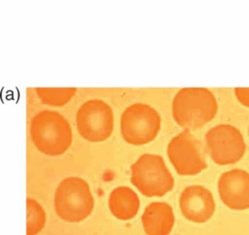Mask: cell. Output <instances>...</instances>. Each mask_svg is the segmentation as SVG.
<instances>
[{
    "label": "cell",
    "instance_id": "obj_1",
    "mask_svg": "<svg viewBox=\"0 0 249 235\" xmlns=\"http://www.w3.org/2000/svg\"><path fill=\"white\" fill-rule=\"evenodd\" d=\"M218 104L214 94L203 87L180 89L172 101V116L186 130H196L216 116Z\"/></svg>",
    "mask_w": 249,
    "mask_h": 235
},
{
    "label": "cell",
    "instance_id": "obj_2",
    "mask_svg": "<svg viewBox=\"0 0 249 235\" xmlns=\"http://www.w3.org/2000/svg\"><path fill=\"white\" fill-rule=\"evenodd\" d=\"M30 136L37 150L48 155L64 153L72 143L69 122L62 115L51 110H43L32 118Z\"/></svg>",
    "mask_w": 249,
    "mask_h": 235
},
{
    "label": "cell",
    "instance_id": "obj_3",
    "mask_svg": "<svg viewBox=\"0 0 249 235\" xmlns=\"http://www.w3.org/2000/svg\"><path fill=\"white\" fill-rule=\"evenodd\" d=\"M94 199L89 184L79 177L64 179L54 193V210L68 222H79L92 212Z\"/></svg>",
    "mask_w": 249,
    "mask_h": 235
},
{
    "label": "cell",
    "instance_id": "obj_4",
    "mask_svg": "<svg viewBox=\"0 0 249 235\" xmlns=\"http://www.w3.org/2000/svg\"><path fill=\"white\" fill-rule=\"evenodd\" d=\"M131 184L145 196H163L174 185V179L159 154L144 153L130 167Z\"/></svg>",
    "mask_w": 249,
    "mask_h": 235
},
{
    "label": "cell",
    "instance_id": "obj_5",
    "mask_svg": "<svg viewBox=\"0 0 249 235\" xmlns=\"http://www.w3.org/2000/svg\"><path fill=\"white\" fill-rule=\"evenodd\" d=\"M160 128V117L151 106L135 103L128 106L121 117L124 140L131 145H144L153 141Z\"/></svg>",
    "mask_w": 249,
    "mask_h": 235
},
{
    "label": "cell",
    "instance_id": "obj_6",
    "mask_svg": "<svg viewBox=\"0 0 249 235\" xmlns=\"http://www.w3.org/2000/svg\"><path fill=\"white\" fill-rule=\"evenodd\" d=\"M205 144L211 159L219 165L239 161L246 151L241 132L231 124H219L209 129L205 135Z\"/></svg>",
    "mask_w": 249,
    "mask_h": 235
},
{
    "label": "cell",
    "instance_id": "obj_7",
    "mask_svg": "<svg viewBox=\"0 0 249 235\" xmlns=\"http://www.w3.org/2000/svg\"><path fill=\"white\" fill-rule=\"evenodd\" d=\"M167 155L176 172L182 176L198 174L207 167L201 142L188 130L171 139Z\"/></svg>",
    "mask_w": 249,
    "mask_h": 235
},
{
    "label": "cell",
    "instance_id": "obj_8",
    "mask_svg": "<svg viewBox=\"0 0 249 235\" xmlns=\"http://www.w3.org/2000/svg\"><path fill=\"white\" fill-rule=\"evenodd\" d=\"M76 124L80 135L86 140L89 142L104 141L113 131L112 109L102 100H89L79 108Z\"/></svg>",
    "mask_w": 249,
    "mask_h": 235
},
{
    "label": "cell",
    "instance_id": "obj_9",
    "mask_svg": "<svg viewBox=\"0 0 249 235\" xmlns=\"http://www.w3.org/2000/svg\"><path fill=\"white\" fill-rule=\"evenodd\" d=\"M218 191L223 203L232 210L249 208V173L242 169L224 172L218 181Z\"/></svg>",
    "mask_w": 249,
    "mask_h": 235
},
{
    "label": "cell",
    "instance_id": "obj_10",
    "mask_svg": "<svg viewBox=\"0 0 249 235\" xmlns=\"http://www.w3.org/2000/svg\"><path fill=\"white\" fill-rule=\"evenodd\" d=\"M179 205L183 216L197 223L207 221L215 212L213 195L202 185L187 186L180 195Z\"/></svg>",
    "mask_w": 249,
    "mask_h": 235
},
{
    "label": "cell",
    "instance_id": "obj_11",
    "mask_svg": "<svg viewBox=\"0 0 249 235\" xmlns=\"http://www.w3.org/2000/svg\"><path fill=\"white\" fill-rule=\"evenodd\" d=\"M147 235H168L174 225V214L171 206L165 202H152L141 217Z\"/></svg>",
    "mask_w": 249,
    "mask_h": 235
},
{
    "label": "cell",
    "instance_id": "obj_12",
    "mask_svg": "<svg viewBox=\"0 0 249 235\" xmlns=\"http://www.w3.org/2000/svg\"><path fill=\"white\" fill-rule=\"evenodd\" d=\"M108 205L114 217L122 220H128L137 215L140 201L130 187L119 186L111 191Z\"/></svg>",
    "mask_w": 249,
    "mask_h": 235
},
{
    "label": "cell",
    "instance_id": "obj_13",
    "mask_svg": "<svg viewBox=\"0 0 249 235\" xmlns=\"http://www.w3.org/2000/svg\"><path fill=\"white\" fill-rule=\"evenodd\" d=\"M46 224V213L34 199H26V235H37Z\"/></svg>",
    "mask_w": 249,
    "mask_h": 235
},
{
    "label": "cell",
    "instance_id": "obj_14",
    "mask_svg": "<svg viewBox=\"0 0 249 235\" xmlns=\"http://www.w3.org/2000/svg\"><path fill=\"white\" fill-rule=\"evenodd\" d=\"M75 87H65V88H46L38 87L36 88V93L38 97L44 104L60 107L68 103L71 98L76 93Z\"/></svg>",
    "mask_w": 249,
    "mask_h": 235
},
{
    "label": "cell",
    "instance_id": "obj_15",
    "mask_svg": "<svg viewBox=\"0 0 249 235\" xmlns=\"http://www.w3.org/2000/svg\"><path fill=\"white\" fill-rule=\"evenodd\" d=\"M235 96L237 100L245 107L249 108V88L244 87H236L234 89Z\"/></svg>",
    "mask_w": 249,
    "mask_h": 235
},
{
    "label": "cell",
    "instance_id": "obj_16",
    "mask_svg": "<svg viewBox=\"0 0 249 235\" xmlns=\"http://www.w3.org/2000/svg\"><path fill=\"white\" fill-rule=\"evenodd\" d=\"M248 132H249V129H248Z\"/></svg>",
    "mask_w": 249,
    "mask_h": 235
}]
</instances>
